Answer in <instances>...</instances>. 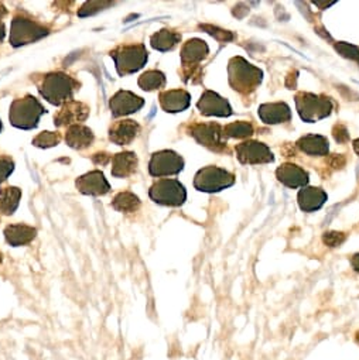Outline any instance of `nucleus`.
<instances>
[{
	"label": "nucleus",
	"instance_id": "obj_1",
	"mask_svg": "<svg viewBox=\"0 0 359 360\" xmlns=\"http://www.w3.org/2000/svg\"><path fill=\"white\" fill-rule=\"evenodd\" d=\"M78 86L80 84L73 77L64 72H51L43 78L39 85V92L51 105L64 106L73 101Z\"/></svg>",
	"mask_w": 359,
	"mask_h": 360
},
{
	"label": "nucleus",
	"instance_id": "obj_2",
	"mask_svg": "<svg viewBox=\"0 0 359 360\" xmlns=\"http://www.w3.org/2000/svg\"><path fill=\"white\" fill-rule=\"evenodd\" d=\"M228 75L231 86L244 95L253 92L263 78V72L242 57H234L229 61Z\"/></svg>",
	"mask_w": 359,
	"mask_h": 360
},
{
	"label": "nucleus",
	"instance_id": "obj_3",
	"mask_svg": "<svg viewBox=\"0 0 359 360\" xmlns=\"http://www.w3.org/2000/svg\"><path fill=\"white\" fill-rule=\"evenodd\" d=\"M44 113H47V110L39 99L32 95H26L25 98L15 99L12 102L9 119L15 127L32 130L39 126V120Z\"/></svg>",
	"mask_w": 359,
	"mask_h": 360
},
{
	"label": "nucleus",
	"instance_id": "obj_4",
	"mask_svg": "<svg viewBox=\"0 0 359 360\" xmlns=\"http://www.w3.org/2000/svg\"><path fill=\"white\" fill-rule=\"evenodd\" d=\"M111 57L115 61L118 74L123 77L141 70L147 63L149 54L143 44H130L119 46L111 51Z\"/></svg>",
	"mask_w": 359,
	"mask_h": 360
},
{
	"label": "nucleus",
	"instance_id": "obj_5",
	"mask_svg": "<svg viewBox=\"0 0 359 360\" xmlns=\"http://www.w3.org/2000/svg\"><path fill=\"white\" fill-rule=\"evenodd\" d=\"M235 184V175L220 167H206L196 174L194 187L201 193H220Z\"/></svg>",
	"mask_w": 359,
	"mask_h": 360
},
{
	"label": "nucleus",
	"instance_id": "obj_6",
	"mask_svg": "<svg viewBox=\"0 0 359 360\" xmlns=\"http://www.w3.org/2000/svg\"><path fill=\"white\" fill-rule=\"evenodd\" d=\"M296 106L300 117L308 123L325 119L332 112V102L328 98L307 92L297 94Z\"/></svg>",
	"mask_w": 359,
	"mask_h": 360
},
{
	"label": "nucleus",
	"instance_id": "obj_7",
	"mask_svg": "<svg viewBox=\"0 0 359 360\" xmlns=\"http://www.w3.org/2000/svg\"><path fill=\"white\" fill-rule=\"evenodd\" d=\"M150 198L158 204L165 207H180L187 200V191L184 186L177 181V179H158L154 183L149 191Z\"/></svg>",
	"mask_w": 359,
	"mask_h": 360
},
{
	"label": "nucleus",
	"instance_id": "obj_8",
	"mask_svg": "<svg viewBox=\"0 0 359 360\" xmlns=\"http://www.w3.org/2000/svg\"><path fill=\"white\" fill-rule=\"evenodd\" d=\"M49 34V29L26 18H15L11 29V44L13 47H22L34 43Z\"/></svg>",
	"mask_w": 359,
	"mask_h": 360
},
{
	"label": "nucleus",
	"instance_id": "obj_9",
	"mask_svg": "<svg viewBox=\"0 0 359 360\" xmlns=\"http://www.w3.org/2000/svg\"><path fill=\"white\" fill-rule=\"evenodd\" d=\"M184 168V160L172 150L157 151L151 155L149 162V172L153 176L175 175Z\"/></svg>",
	"mask_w": 359,
	"mask_h": 360
},
{
	"label": "nucleus",
	"instance_id": "obj_10",
	"mask_svg": "<svg viewBox=\"0 0 359 360\" xmlns=\"http://www.w3.org/2000/svg\"><path fill=\"white\" fill-rule=\"evenodd\" d=\"M193 137L203 146L214 151H224L227 144L224 141V129L218 123H200L191 127Z\"/></svg>",
	"mask_w": 359,
	"mask_h": 360
},
{
	"label": "nucleus",
	"instance_id": "obj_11",
	"mask_svg": "<svg viewBox=\"0 0 359 360\" xmlns=\"http://www.w3.org/2000/svg\"><path fill=\"white\" fill-rule=\"evenodd\" d=\"M235 150L242 164H265L275 160L270 148L259 141H244L238 144Z\"/></svg>",
	"mask_w": 359,
	"mask_h": 360
},
{
	"label": "nucleus",
	"instance_id": "obj_12",
	"mask_svg": "<svg viewBox=\"0 0 359 360\" xmlns=\"http://www.w3.org/2000/svg\"><path fill=\"white\" fill-rule=\"evenodd\" d=\"M144 105V99L129 91L116 92L109 101V109L113 117H122L139 112Z\"/></svg>",
	"mask_w": 359,
	"mask_h": 360
},
{
	"label": "nucleus",
	"instance_id": "obj_13",
	"mask_svg": "<svg viewBox=\"0 0 359 360\" xmlns=\"http://www.w3.org/2000/svg\"><path fill=\"white\" fill-rule=\"evenodd\" d=\"M77 190L84 195H92V197H101L106 195L111 191V186L106 181V178L102 171H91L85 175H81L75 181Z\"/></svg>",
	"mask_w": 359,
	"mask_h": 360
},
{
	"label": "nucleus",
	"instance_id": "obj_14",
	"mask_svg": "<svg viewBox=\"0 0 359 360\" xmlns=\"http://www.w3.org/2000/svg\"><path fill=\"white\" fill-rule=\"evenodd\" d=\"M197 108L204 116L228 117L232 115V108L229 102L214 91H206L201 95V99L199 101Z\"/></svg>",
	"mask_w": 359,
	"mask_h": 360
},
{
	"label": "nucleus",
	"instance_id": "obj_15",
	"mask_svg": "<svg viewBox=\"0 0 359 360\" xmlns=\"http://www.w3.org/2000/svg\"><path fill=\"white\" fill-rule=\"evenodd\" d=\"M88 115H89V108L85 103L71 101L58 110V113L54 116V123L58 127H67V126L71 127L87 120Z\"/></svg>",
	"mask_w": 359,
	"mask_h": 360
},
{
	"label": "nucleus",
	"instance_id": "obj_16",
	"mask_svg": "<svg viewBox=\"0 0 359 360\" xmlns=\"http://www.w3.org/2000/svg\"><path fill=\"white\" fill-rule=\"evenodd\" d=\"M210 53L208 46L206 44V41L200 40V39H193L189 40L183 49H182V61L184 65V70L191 68L190 71H186V77L194 75V67H197L199 63H201L204 58H207Z\"/></svg>",
	"mask_w": 359,
	"mask_h": 360
},
{
	"label": "nucleus",
	"instance_id": "obj_17",
	"mask_svg": "<svg viewBox=\"0 0 359 360\" xmlns=\"http://www.w3.org/2000/svg\"><path fill=\"white\" fill-rule=\"evenodd\" d=\"M276 176L282 184H284L289 188H298V187L304 188L310 181L307 171L290 162L280 165L276 169Z\"/></svg>",
	"mask_w": 359,
	"mask_h": 360
},
{
	"label": "nucleus",
	"instance_id": "obj_18",
	"mask_svg": "<svg viewBox=\"0 0 359 360\" xmlns=\"http://www.w3.org/2000/svg\"><path fill=\"white\" fill-rule=\"evenodd\" d=\"M160 105L167 113H178L186 110L191 103V96L184 89H171L164 91L158 96Z\"/></svg>",
	"mask_w": 359,
	"mask_h": 360
},
{
	"label": "nucleus",
	"instance_id": "obj_19",
	"mask_svg": "<svg viewBox=\"0 0 359 360\" xmlns=\"http://www.w3.org/2000/svg\"><path fill=\"white\" fill-rule=\"evenodd\" d=\"M140 133V126L134 120H119L115 122L109 129V140L118 146L130 144Z\"/></svg>",
	"mask_w": 359,
	"mask_h": 360
},
{
	"label": "nucleus",
	"instance_id": "obj_20",
	"mask_svg": "<svg viewBox=\"0 0 359 360\" xmlns=\"http://www.w3.org/2000/svg\"><path fill=\"white\" fill-rule=\"evenodd\" d=\"M259 117L266 124H279L286 123L291 119V110L287 103H263L259 106Z\"/></svg>",
	"mask_w": 359,
	"mask_h": 360
},
{
	"label": "nucleus",
	"instance_id": "obj_21",
	"mask_svg": "<svg viewBox=\"0 0 359 360\" xmlns=\"http://www.w3.org/2000/svg\"><path fill=\"white\" fill-rule=\"evenodd\" d=\"M297 202L301 211L314 212L318 211L327 202V194L321 188L304 187L297 195Z\"/></svg>",
	"mask_w": 359,
	"mask_h": 360
},
{
	"label": "nucleus",
	"instance_id": "obj_22",
	"mask_svg": "<svg viewBox=\"0 0 359 360\" xmlns=\"http://www.w3.org/2000/svg\"><path fill=\"white\" fill-rule=\"evenodd\" d=\"M36 236H37V229L33 226H29V225H23V224L9 225L5 229L6 242L13 248L26 246L30 242H33Z\"/></svg>",
	"mask_w": 359,
	"mask_h": 360
},
{
	"label": "nucleus",
	"instance_id": "obj_23",
	"mask_svg": "<svg viewBox=\"0 0 359 360\" xmlns=\"http://www.w3.org/2000/svg\"><path fill=\"white\" fill-rule=\"evenodd\" d=\"M137 155L132 151H123L112 157V175L115 178H127L137 169Z\"/></svg>",
	"mask_w": 359,
	"mask_h": 360
},
{
	"label": "nucleus",
	"instance_id": "obj_24",
	"mask_svg": "<svg viewBox=\"0 0 359 360\" xmlns=\"http://www.w3.org/2000/svg\"><path fill=\"white\" fill-rule=\"evenodd\" d=\"M95 140V136L92 133V130L87 126L82 124H75L67 129L65 133V143L75 150H84L88 148L89 146H92Z\"/></svg>",
	"mask_w": 359,
	"mask_h": 360
},
{
	"label": "nucleus",
	"instance_id": "obj_25",
	"mask_svg": "<svg viewBox=\"0 0 359 360\" xmlns=\"http://www.w3.org/2000/svg\"><path fill=\"white\" fill-rule=\"evenodd\" d=\"M297 147L308 155H327L329 151L328 140L320 134H307L297 141Z\"/></svg>",
	"mask_w": 359,
	"mask_h": 360
},
{
	"label": "nucleus",
	"instance_id": "obj_26",
	"mask_svg": "<svg viewBox=\"0 0 359 360\" xmlns=\"http://www.w3.org/2000/svg\"><path fill=\"white\" fill-rule=\"evenodd\" d=\"M22 190L18 187H6L0 190V214L13 215L19 208Z\"/></svg>",
	"mask_w": 359,
	"mask_h": 360
},
{
	"label": "nucleus",
	"instance_id": "obj_27",
	"mask_svg": "<svg viewBox=\"0 0 359 360\" xmlns=\"http://www.w3.org/2000/svg\"><path fill=\"white\" fill-rule=\"evenodd\" d=\"M180 40H182V36H180L178 33L163 29V30H160V32H157L156 34L151 36L150 44L154 50L164 53V51L172 50L180 43Z\"/></svg>",
	"mask_w": 359,
	"mask_h": 360
},
{
	"label": "nucleus",
	"instance_id": "obj_28",
	"mask_svg": "<svg viewBox=\"0 0 359 360\" xmlns=\"http://www.w3.org/2000/svg\"><path fill=\"white\" fill-rule=\"evenodd\" d=\"M112 207L113 210H116L118 212L122 214H133L140 208V200L139 197H136L134 194L125 191V193H119L113 201H112Z\"/></svg>",
	"mask_w": 359,
	"mask_h": 360
},
{
	"label": "nucleus",
	"instance_id": "obj_29",
	"mask_svg": "<svg viewBox=\"0 0 359 360\" xmlns=\"http://www.w3.org/2000/svg\"><path fill=\"white\" fill-rule=\"evenodd\" d=\"M137 84L143 91H147V92L161 89L165 85V75L157 70L147 71L139 78Z\"/></svg>",
	"mask_w": 359,
	"mask_h": 360
},
{
	"label": "nucleus",
	"instance_id": "obj_30",
	"mask_svg": "<svg viewBox=\"0 0 359 360\" xmlns=\"http://www.w3.org/2000/svg\"><path fill=\"white\" fill-rule=\"evenodd\" d=\"M253 134V126L248 122H235L224 127L225 139H246Z\"/></svg>",
	"mask_w": 359,
	"mask_h": 360
},
{
	"label": "nucleus",
	"instance_id": "obj_31",
	"mask_svg": "<svg viewBox=\"0 0 359 360\" xmlns=\"http://www.w3.org/2000/svg\"><path fill=\"white\" fill-rule=\"evenodd\" d=\"M60 141H61V134L57 131H42L39 136L33 139V144L42 148L54 147L60 144Z\"/></svg>",
	"mask_w": 359,
	"mask_h": 360
},
{
	"label": "nucleus",
	"instance_id": "obj_32",
	"mask_svg": "<svg viewBox=\"0 0 359 360\" xmlns=\"http://www.w3.org/2000/svg\"><path fill=\"white\" fill-rule=\"evenodd\" d=\"M111 2H87L80 11H78V16L80 18H88L92 16L101 11H103V8L111 6Z\"/></svg>",
	"mask_w": 359,
	"mask_h": 360
},
{
	"label": "nucleus",
	"instance_id": "obj_33",
	"mask_svg": "<svg viewBox=\"0 0 359 360\" xmlns=\"http://www.w3.org/2000/svg\"><path fill=\"white\" fill-rule=\"evenodd\" d=\"M15 169V161L8 155H0V184L9 178Z\"/></svg>",
	"mask_w": 359,
	"mask_h": 360
},
{
	"label": "nucleus",
	"instance_id": "obj_34",
	"mask_svg": "<svg viewBox=\"0 0 359 360\" xmlns=\"http://www.w3.org/2000/svg\"><path fill=\"white\" fill-rule=\"evenodd\" d=\"M335 50H336L342 57L359 63V50H358L355 46H351V44H348V43H336V44H335Z\"/></svg>",
	"mask_w": 359,
	"mask_h": 360
},
{
	"label": "nucleus",
	"instance_id": "obj_35",
	"mask_svg": "<svg viewBox=\"0 0 359 360\" xmlns=\"http://www.w3.org/2000/svg\"><path fill=\"white\" fill-rule=\"evenodd\" d=\"M322 240L327 246L336 248V246H341L345 242V235L341 233V232H328L322 236Z\"/></svg>",
	"mask_w": 359,
	"mask_h": 360
},
{
	"label": "nucleus",
	"instance_id": "obj_36",
	"mask_svg": "<svg viewBox=\"0 0 359 360\" xmlns=\"http://www.w3.org/2000/svg\"><path fill=\"white\" fill-rule=\"evenodd\" d=\"M201 29H203V30H206L207 33H210L213 37H215V39L221 40V41H229V40H232V39H234V36H232L229 32L220 30V29L213 27V26H207V25H204V26H201Z\"/></svg>",
	"mask_w": 359,
	"mask_h": 360
},
{
	"label": "nucleus",
	"instance_id": "obj_37",
	"mask_svg": "<svg viewBox=\"0 0 359 360\" xmlns=\"http://www.w3.org/2000/svg\"><path fill=\"white\" fill-rule=\"evenodd\" d=\"M334 137L338 143H345L349 139V134H348V130L342 124H336L334 127Z\"/></svg>",
	"mask_w": 359,
	"mask_h": 360
},
{
	"label": "nucleus",
	"instance_id": "obj_38",
	"mask_svg": "<svg viewBox=\"0 0 359 360\" xmlns=\"http://www.w3.org/2000/svg\"><path fill=\"white\" fill-rule=\"evenodd\" d=\"M92 161L96 165H106L112 161V155L109 153H96L92 155Z\"/></svg>",
	"mask_w": 359,
	"mask_h": 360
},
{
	"label": "nucleus",
	"instance_id": "obj_39",
	"mask_svg": "<svg viewBox=\"0 0 359 360\" xmlns=\"http://www.w3.org/2000/svg\"><path fill=\"white\" fill-rule=\"evenodd\" d=\"M8 15V11H6V8L0 4V43L4 41V39H5V36H6V27H5V23L2 22V19L5 18Z\"/></svg>",
	"mask_w": 359,
	"mask_h": 360
},
{
	"label": "nucleus",
	"instance_id": "obj_40",
	"mask_svg": "<svg viewBox=\"0 0 359 360\" xmlns=\"http://www.w3.org/2000/svg\"><path fill=\"white\" fill-rule=\"evenodd\" d=\"M351 266H352V269H353L355 271L359 273V253H356V255L352 256V259H351Z\"/></svg>",
	"mask_w": 359,
	"mask_h": 360
},
{
	"label": "nucleus",
	"instance_id": "obj_41",
	"mask_svg": "<svg viewBox=\"0 0 359 360\" xmlns=\"http://www.w3.org/2000/svg\"><path fill=\"white\" fill-rule=\"evenodd\" d=\"M353 150H355V153L359 155V139H356V140L353 141Z\"/></svg>",
	"mask_w": 359,
	"mask_h": 360
},
{
	"label": "nucleus",
	"instance_id": "obj_42",
	"mask_svg": "<svg viewBox=\"0 0 359 360\" xmlns=\"http://www.w3.org/2000/svg\"><path fill=\"white\" fill-rule=\"evenodd\" d=\"M355 339H356V342L359 343V330L355 333Z\"/></svg>",
	"mask_w": 359,
	"mask_h": 360
},
{
	"label": "nucleus",
	"instance_id": "obj_43",
	"mask_svg": "<svg viewBox=\"0 0 359 360\" xmlns=\"http://www.w3.org/2000/svg\"><path fill=\"white\" fill-rule=\"evenodd\" d=\"M0 131H2V120H0Z\"/></svg>",
	"mask_w": 359,
	"mask_h": 360
},
{
	"label": "nucleus",
	"instance_id": "obj_44",
	"mask_svg": "<svg viewBox=\"0 0 359 360\" xmlns=\"http://www.w3.org/2000/svg\"><path fill=\"white\" fill-rule=\"evenodd\" d=\"M0 263H2V253H0Z\"/></svg>",
	"mask_w": 359,
	"mask_h": 360
}]
</instances>
